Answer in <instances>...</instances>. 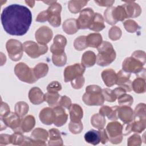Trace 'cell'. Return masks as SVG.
<instances>
[{"label": "cell", "instance_id": "21", "mask_svg": "<svg viewBox=\"0 0 146 146\" xmlns=\"http://www.w3.org/2000/svg\"><path fill=\"white\" fill-rule=\"evenodd\" d=\"M44 94L39 88L35 87L29 91V98L31 103L38 105L44 101Z\"/></svg>", "mask_w": 146, "mask_h": 146}, {"label": "cell", "instance_id": "22", "mask_svg": "<svg viewBox=\"0 0 146 146\" xmlns=\"http://www.w3.org/2000/svg\"><path fill=\"white\" fill-rule=\"evenodd\" d=\"M102 78L104 84L107 87H112L116 84L117 76L115 71L112 69H106L102 72Z\"/></svg>", "mask_w": 146, "mask_h": 146}, {"label": "cell", "instance_id": "45", "mask_svg": "<svg viewBox=\"0 0 146 146\" xmlns=\"http://www.w3.org/2000/svg\"><path fill=\"white\" fill-rule=\"evenodd\" d=\"M122 33L120 28L117 26L112 27L109 30V38L112 40H116L120 38Z\"/></svg>", "mask_w": 146, "mask_h": 146}, {"label": "cell", "instance_id": "30", "mask_svg": "<svg viewBox=\"0 0 146 146\" xmlns=\"http://www.w3.org/2000/svg\"><path fill=\"white\" fill-rule=\"evenodd\" d=\"M63 30L67 34H73L78 30L76 20L74 18H70L66 20L63 23Z\"/></svg>", "mask_w": 146, "mask_h": 146}, {"label": "cell", "instance_id": "20", "mask_svg": "<svg viewBox=\"0 0 146 146\" xmlns=\"http://www.w3.org/2000/svg\"><path fill=\"white\" fill-rule=\"evenodd\" d=\"M53 109L55 113V117L54 124L56 127H61L66 123L68 115L66 113L65 110L62 108V107L60 106H55Z\"/></svg>", "mask_w": 146, "mask_h": 146}, {"label": "cell", "instance_id": "29", "mask_svg": "<svg viewBox=\"0 0 146 146\" xmlns=\"http://www.w3.org/2000/svg\"><path fill=\"white\" fill-rule=\"evenodd\" d=\"M84 137L86 142L94 145L98 144L100 141V136L99 131L91 129L85 133Z\"/></svg>", "mask_w": 146, "mask_h": 146}, {"label": "cell", "instance_id": "23", "mask_svg": "<svg viewBox=\"0 0 146 146\" xmlns=\"http://www.w3.org/2000/svg\"><path fill=\"white\" fill-rule=\"evenodd\" d=\"M105 26L103 16L99 13H95L88 29L95 32H99L104 29Z\"/></svg>", "mask_w": 146, "mask_h": 146}, {"label": "cell", "instance_id": "50", "mask_svg": "<svg viewBox=\"0 0 146 146\" xmlns=\"http://www.w3.org/2000/svg\"><path fill=\"white\" fill-rule=\"evenodd\" d=\"M84 81L85 79L83 75L78 76L71 81V86L75 89H80L84 85Z\"/></svg>", "mask_w": 146, "mask_h": 146}, {"label": "cell", "instance_id": "54", "mask_svg": "<svg viewBox=\"0 0 146 146\" xmlns=\"http://www.w3.org/2000/svg\"><path fill=\"white\" fill-rule=\"evenodd\" d=\"M131 56H134L144 62H145V59H146L145 58V52H144L143 51H141V50L135 51L132 53Z\"/></svg>", "mask_w": 146, "mask_h": 146}, {"label": "cell", "instance_id": "37", "mask_svg": "<svg viewBox=\"0 0 146 146\" xmlns=\"http://www.w3.org/2000/svg\"><path fill=\"white\" fill-rule=\"evenodd\" d=\"M60 95L58 92H47L44 95V100L51 107H55L58 105V101Z\"/></svg>", "mask_w": 146, "mask_h": 146}, {"label": "cell", "instance_id": "51", "mask_svg": "<svg viewBox=\"0 0 146 146\" xmlns=\"http://www.w3.org/2000/svg\"><path fill=\"white\" fill-rule=\"evenodd\" d=\"M62 90L61 84L57 81L51 82L47 87V91L49 92H58Z\"/></svg>", "mask_w": 146, "mask_h": 146}, {"label": "cell", "instance_id": "52", "mask_svg": "<svg viewBox=\"0 0 146 146\" xmlns=\"http://www.w3.org/2000/svg\"><path fill=\"white\" fill-rule=\"evenodd\" d=\"M58 105L69 110L71 106L72 105L71 100L70 98H69L67 96H62V97H60V99L58 102Z\"/></svg>", "mask_w": 146, "mask_h": 146}, {"label": "cell", "instance_id": "33", "mask_svg": "<svg viewBox=\"0 0 146 146\" xmlns=\"http://www.w3.org/2000/svg\"><path fill=\"white\" fill-rule=\"evenodd\" d=\"M132 89L137 94L144 93L145 91V80L143 78H137L132 82Z\"/></svg>", "mask_w": 146, "mask_h": 146}, {"label": "cell", "instance_id": "28", "mask_svg": "<svg viewBox=\"0 0 146 146\" xmlns=\"http://www.w3.org/2000/svg\"><path fill=\"white\" fill-rule=\"evenodd\" d=\"M96 62V56L91 51H87L83 53L82 57V64L85 67L93 66Z\"/></svg>", "mask_w": 146, "mask_h": 146}, {"label": "cell", "instance_id": "4", "mask_svg": "<svg viewBox=\"0 0 146 146\" xmlns=\"http://www.w3.org/2000/svg\"><path fill=\"white\" fill-rule=\"evenodd\" d=\"M107 23L113 25L118 21H123L127 18L125 10L122 5L117 7H108L104 13Z\"/></svg>", "mask_w": 146, "mask_h": 146}, {"label": "cell", "instance_id": "12", "mask_svg": "<svg viewBox=\"0 0 146 146\" xmlns=\"http://www.w3.org/2000/svg\"><path fill=\"white\" fill-rule=\"evenodd\" d=\"M95 13L91 8H86L80 12L79 16L76 20V25L78 29H88L92 22Z\"/></svg>", "mask_w": 146, "mask_h": 146}, {"label": "cell", "instance_id": "42", "mask_svg": "<svg viewBox=\"0 0 146 146\" xmlns=\"http://www.w3.org/2000/svg\"><path fill=\"white\" fill-rule=\"evenodd\" d=\"M74 47L78 51H82L86 48L88 46L86 42V36H80L75 39L74 43Z\"/></svg>", "mask_w": 146, "mask_h": 146}, {"label": "cell", "instance_id": "2", "mask_svg": "<svg viewBox=\"0 0 146 146\" xmlns=\"http://www.w3.org/2000/svg\"><path fill=\"white\" fill-rule=\"evenodd\" d=\"M97 49L99 52L96 56V63L99 66H106L115 60L116 52L110 42L103 41Z\"/></svg>", "mask_w": 146, "mask_h": 146}, {"label": "cell", "instance_id": "32", "mask_svg": "<svg viewBox=\"0 0 146 146\" xmlns=\"http://www.w3.org/2000/svg\"><path fill=\"white\" fill-rule=\"evenodd\" d=\"M33 71L35 78L40 79L45 76L48 71V66L46 63H39L36 64L33 68Z\"/></svg>", "mask_w": 146, "mask_h": 146}, {"label": "cell", "instance_id": "6", "mask_svg": "<svg viewBox=\"0 0 146 146\" xmlns=\"http://www.w3.org/2000/svg\"><path fill=\"white\" fill-rule=\"evenodd\" d=\"M123 125L118 121L109 123L106 127V132L108 137V141L112 144L120 143L123 139Z\"/></svg>", "mask_w": 146, "mask_h": 146}, {"label": "cell", "instance_id": "59", "mask_svg": "<svg viewBox=\"0 0 146 146\" xmlns=\"http://www.w3.org/2000/svg\"><path fill=\"white\" fill-rule=\"evenodd\" d=\"M113 91V92L115 94V96H116V98H119L121 95H123L124 94H125V92H126V91L123 88H122L121 87H119L117 88H116Z\"/></svg>", "mask_w": 146, "mask_h": 146}, {"label": "cell", "instance_id": "48", "mask_svg": "<svg viewBox=\"0 0 146 146\" xmlns=\"http://www.w3.org/2000/svg\"><path fill=\"white\" fill-rule=\"evenodd\" d=\"M102 92L104 98V100L110 102H113L116 100V97L113 90L109 88H104L102 90Z\"/></svg>", "mask_w": 146, "mask_h": 146}, {"label": "cell", "instance_id": "34", "mask_svg": "<svg viewBox=\"0 0 146 146\" xmlns=\"http://www.w3.org/2000/svg\"><path fill=\"white\" fill-rule=\"evenodd\" d=\"M31 136L32 139L35 140L45 142L46 141H47L48 137V133L46 130L44 129L37 128L32 132Z\"/></svg>", "mask_w": 146, "mask_h": 146}, {"label": "cell", "instance_id": "31", "mask_svg": "<svg viewBox=\"0 0 146 146\" xmlns=\"http://www.w3.org/2000/svg\"><path fill=\"white\" fill-rule=\"evenodd\" d=\"M35 118L32 115H28L25 117L22 120L21 125V131L23 132H30L35 126Z\"/></svg>", "mask_w": 146, "mask_h": 146}, {"label": "cell", "instance_id": "18", "mask_svg": "<svg viewBox=\"0 0 146 146\" xmlns=\"http://www.w3.org/2000/svg\"><path fill=\"white\" fill-rule=\"evenodd\" d=\"M122 6L125 10L127 18L137 17L141 13L140 6L134 2L126 1L125 3Z\"/></svg>", "mask_w": 146, "mask_h": 146}, {"label": "cell", "instance_id": "60", "mask_svg": "<svg viewBox=\"0 0 146 146\" xmlns=\"http://www.w3.org/2000/svg\"><path fill=\"white\" fill-rule=\"evenodd\" d=\"M25 2L27 3L28 5L31 7H33L34 6V3H35L34 1H25Z\"/></svg>", "mask_w": 146, "mask_h": 146}, {"label": "cell", "instance_id": "56", "mask_svg": "<svg viewBox=\"0 0 146 146\" xmlns=\"http://www.w3.org/2000/svg\"><path fill=\"white\" fill-rule=\"evenodd\" d=\"M48 20V14L47 10H44L40 12L36 17V21L37 22H43Z\"/></svg>", "mask_w": 146, "mask_h": 146}, {"label": "cell", "instance_id": "39", "mask_svg": "<svg viewBox=\"0 0 146 146\" xmlns=\"http://www.w3.org/2000/svg\"><path fill=\"white\" fill-rule=\"evenodd\" d=\"M29 106L24 102H19L15 106V113L20 117H23L29 111Z\"/></svg>", "mask_w": 146, "mask_h": 146}, {"label": "cell", "instance_id": "19", "mask_svg": "<svg viewBox=\"0 0 146 146\" xmlns=\"http://www.w3.org/2000/svg\"><path fill=\"white\" fill-rule=\"evenodd\" d=\"M55 117V111L53 108L46 107L39 113V119L41 122L46 125H51L54 122Z\"/></svg>", "mask_w": 146, "mask_h": 146}, {"label": "cell", "instance_id": "35", "mask_svg": "<svg viewBox=\"0 0 146 146\" xmlns=\"http://www.w3.org/2000/svg\"><path fill=\"white\" fill-rule=\"evenodd\" d=\"M88 1H70L68 3L69 10L73 14H76L80 11L86 5Z\"/></svg>", "mask_w": 146, "mask_h": 146}, {"label": "cell", "instance_id": "36", "mask_svg": "<svg viewBox=\"0 0 146 146\" xmlns=\"http://www.w3.org/2000/svg\"><path fill=\"white\" fill-rule=\"evenodd\" d=\"M106 119L104 116L100 113L94 114L91 119V123L92 126L98 129H103L106 124Z\"/></svg>", "mask_w": 146, "mask_h": 146}, {"label": "cell", "instance_id": "13", "mask_svg": "<svg viewBox=\"0 0 146 146\" xmlns=\"http://www.w3.org/2000/svg\"><path fill=\"white\" fill-rule=\"evenodd\" d=\"M1 120L6 127H9L14 132H22L21 129L22 120L20 117L15 113L11 112L6 117H1Z\"/></svg>", "mask_w": 146, "mask_h": 146}, {"label": "cell", "instance_id": "7", "mask_svg": "<svg viewBox=\"0 0 146 146\" xmlns=\"http://www.w3.org/2000/svg\"><path fill=\"white\" fill-rule=\"evenodd\" d=\"M23 50L25 52L32 58H36L47 52L48 47L36 43L34 41H26L23 44Z\"/></svg>", "mask_w": 146, "mask_h": 146}, {"label": "cell", "instance_id": "1", "mask_svg": "<svg viewBox=\"0 0 146 146\" xmlns=\"http://www.w3.org/2000/svg\"><path fill=\"white\" fill-rule=\"evenodd\" d=\"M2 25L10 35L22 36L29 30L32 22V14L26 6L13 4L5 7L1 15Z\"/></svg>", "mask_w": 146, "mask_h": 146}, {"label": "cell", "instance_id": "10", "mask_svg": "<svg viewBox=\"0 0 146 146\" xmlns=\"http://www.w3.org/2000/svg\"><path fill=\"white\" fill-rule=\"evenodd\" d=\"M46 10L48 14L47 21H48L49 23L55 27L59 26L61 23V5L56 2L55 3L51 5Z\"/></svg>", "mask_w": 146, "mask_h": 146}, {"label": "cell", "instance_id": "26", "mask_svg": "<svg viewBox=\"0 0 146 146\" xmlns=\"http://www.w3.org/2000/svg\"><path fill=\"white\" fill-rule=\"evenodd\" d=\"M48 140L49 145H62L63 140L61 138V135L59 131L56 128H52L48 131Z\"/></svg>", "mask_w": 146, "mask_h": 146}, {"label": "cell", "instance_id": "43", "mask_svg": "<svg viewBox=\"0 0 146 146\" xmlns=\"http://www.w3.org/2000/svg\"><path fill=\"white\" fill-rule=\"evenodd\" d=\"M52 60L54 65L62 67L67 62V56L65 52L61 55H52Z\"/></svg>", "mask_w": 146, "mask_h": 146}, {"label": "cell", "instance_id": "27", "mask_svg": "<svg viewBox=\"0 0 146 146\" xmlns=\"http://www.w3.org/2000/svg\"><path fill=\"white\" fill-rule=\"evenodd\" d=\"M102 42V36L99 33H91L86 36V42L88 47L98 48Z\"/></svg>", "mask_w": 146, "mask_h": 146}, {"label": "cell", "instance_id": "40", "mask_svg": "<svg viewBox=\"0 0 146 146\" xmlns=\"http://www.w3.org/2000/svg\"><path fill=\"white\" fill-rule=\"evenodd\" d=\"M133 119H145V104H139L135 108L133 112Z\"/></svg>", "mask_w": 146, "mask_h": 146}, {"label": "cell", "instance_id": "41", "mask_svg": "<svg viewBox=\"0 0 146 146\" xmlns=\"http://www.w3.org/2000/svg\"><path fill=\"white\" fill-rule=\"evenodd\" d=\"M21 132H15L12 135H11V143L14 145H23L25 141L26 137L22 134Z\"/></svg>", "mask_w": 146, "mask_h": 146}, {"label": "cell", "instance_id": "38", "mask_svg": "<svg viewBox=\"0 0 146 146\" xmlns=\"http://www.w3.org/2000/svg\"><path fill=\"white\" fill-rule=\"evenodd\" d=\"M131 122V130L133 132L141 133L145 128V119H133Z\"/></svg>", "mask_w": 146, "mask_h": 146}, {"label": "cell", "instance_id": "17", "mask_svg": "<svg viewBox=\"0 0 146 146\" xmlns=\"http://www.w3.org/2000/svg\"><path fill=\"white\" fill-rule=\"evenodd\" d=\"M117 113V117L124 123H130L133 120V111L129 106H118Z\"/></svg>", "mask_w": 146, "mask_h": 146}, {"label": "cell", "instance_id": "16", "mask_svg": "<svg viewBox=\"0 0 146 146\" xmlns=\"http://www.w3.org/2000/svg\"><path fill=\"white\" fill-rule=\"evenodd\" d=\"M67 44L66 38L62 35H56L54 38L53 44L50 47L52 55H61L64 53V48Z\"/></svg>", "mask_w": 146, "mask_h": 146}, {"label": "cell", "instance_id": "55", "mask_svg": "<svg viewBox=\"0 0 146 146\" xmlns=\"http://www.w3.org/2000/svg\"><path fill=\"white\" fill-rule=\"evenodd\" d=\"M11 143V135L7 134H1L0 136V144L7 145Z\"/></svg>", "mask_w": 146, "mask_h": 146}, {"label": "cell", "instance_id": "5", "mask_svg": "<svg viewBox=\"0 0 146 146\" xmlns=\"http://www.w3.org/2000/svg\"><path fill=\"white\" fill-rule=\"evenodd\" d=\"M14 72L18 79L23 82L34 83L37 80L34 75L33 69L30 68L23 62L16 64L14 68Z\"/></svg>", "mask_w": 146, "mask_h": 146}, {"label": "cell", "instance_id": "14", "mask_svg": "<svg viewBox=\"0 0 146 146\" xmlns=\"http://www.w3.org/2000/svg\"><path fill=\"white\" fill-rule=\"evenodd\" d=\"M53 33L48 27L43 26L39 27L35 34V39L40 44L46 45L52 39Z\"/></svg>", "mask_w": 146, "mask_h": 146}, {"label": "cell", "instance_id": "57", "mask_svg": "<svg viewBox=\"0 0 146 146\" xmlns=\"http://www.w3.org/2000/svg\"><path fill=\"white\" fill-rule=\"evenodd\" d=\"M99 131L100 136V142L103 144L107 143V142L108 141V137L106 129L103 128V129H99Z\"/></svg>", "mask_w": 146, "mask_h": 146}, {"label": "cell", "instance_id": "11", "mask_svg": "<svg viewBox=\"0 0 146 146\" xmlns=\"http://www.w3.org/2000/svg\"><path fill=\"white\" fill-rule=\"evenodd\" d=\"M85 70V67L80 63H75L66 67L64 71V82L66 83L68 82L78 76L83 75Z\"/></svg>", "mask_w": 146, "mask_h": 146}, {"label": "cell", "instance_id": "8", "mask_svg": "<svg viewBox=\"0 0 146 146\" xmlns=\"http://www.w3.org/2000/svg\"><path fill=\"white\" fill-rule=\"evenodd\" d=\"M6 48L9 58L14 61L21 59L23 54V47L21 42L18 40L11 39L7 40Z\"/></svg>", "mask_w": 146, "mask_h": 146}, {"label": "cell", "instance_id": "47", "mask_svg": "<svg viewBox=\"0 0 146 146\" xmlns=\"http://www.w3.org/2000/svg\"><path fill=\"white\" fill-rule=\"evenodd\" d=\"M69 129L72 133L78 134L80 133L83 130V124L81 121L73 122L70 121L68 125Z\"/></svg>", "mask_w": 146, "mask_h": 146}, {"label": "cell", "instance_id": "15", "mask_svg": "<svg viewBox=\"0 0 146 146\" xmlns=\"http://www.w3.org/2000/svg\"><path fill=\"white\" fill-rule=\"evenodd\" d=\"M117 80L116 84L119 87L123 88L126 92H131L132 91V82L129 80L131 73L126 72L123 70H120L116 74Z\"/></svg>", "mask_w": 146, "mask_h": 146}, {"label": "cell", "instance_id": "46", "mask_svg": "<svg viewBox=\"0 0 146 146\" xmlns=\"http://www.w3.org/2000/svg\"><path fill=\"white\" fill-rule=\"evenodd\" d=\"M125 30L129 33H135L137 31L139 26L137 23L133 20L128 19L123 23Z\"/></svg>", "mask_w": 146, "mask_h": 146}, {"label": "cell", "instance_id": "24", "mask_svg": "<svg viewBox=\"0 0 146 146\" xmlns=\"http://www.w3.org/2000/svg\"><path fill=\"white\" fill-rule=\"evenodd\" d=\"M70 120L73 122L81 121L83 116V111L82 107L77 104H73L69 108Z\"/></svg>", "mask_w": 146, "mask_h": 146}, {"label": "cell", "instance_id": "53", "mask_svg": "<svg viewBox=\"0 0 146 146\" xmlns=\"http://www.w3.org/2000/svg\"><path fill=\"white\" fill-rule=\"evenodd\" d=\"M1 117H4L10 113V108L6 103L1 102Z\"/></svg>", "mask_w": 146, "mask_h": 146}, {"label": "cell", "instance_id": "25", "mask_svg": "<svg viewBox=\"0 0 146 146\" xmlns=\"http://www.w3.org/2000/svg\"><path fill=\"white\" fill-rule=\"evenodd\" d=\"M118 106H114L110 107L105 106L102 107L99 110V113L103 116H106L109 120H115L118 119L117 117V110Z\"/></svg>", "mask_w": 146, "mask_h": 146}, {"label": "cell", "instance_id": "49", "mask_svg": "<svg viewBox=\"0 0 146 146\" xmlns=\"http://www.w3.org/2000/svg\"><path fill=\"white\" fill-rule=\"evenodd\" d=\"M127 144L129 146H138L140 145L142 140L140 135L137 134H133L130 136L127 140Z\"/></svg>", "mask_w": 146, "mask_h": 146}, {"label": "cell", "instance_id": "58", "mask_svg": "<svg viewBox=\"0 0 146 146\" xmlns=\"http://www.w3.org/2000/svg\"><path fill=\"white\" fill-rule=\"evenodd\" d=\"M95 2L99 6L111 7L114 3L115 1H95Z\"/></svg>", "mask_w": 146, "mask_h": 146}, {"label": "cell", "instance_id": "44", "mask_svg": "<svg viewBox=\"0 0 146 146\" xmlns=\"http://www.w3.org/2000/svg\"><path fill=\"white\" fill-rule=\"evenodd\" d=\"M118 103L120 106H131L133 103V98L126 94H124L117 98Z\"/></svg>", "mask_w": 146, "mask_h": 146}, {"label": "cell", "instance_id": "9", "mask_svg": "<svg viewBox=\"0 0 146 146\" xmlns=\"http://www.w3.org/2000/svg\"><path fill=\"white\" fill-rule=\"evenodd\" d=\"M145 62H144L139 59L131 56L127 58L123 62V70L129 73L138 74L145 70L143 67Z\"/></svg>", "mask_w": 146, "mask_h": 146}, {"label": "cell", "instance_id": "3", "mask_svg": "<svg viewBox=\"0 0 146 146\" xmlns=\"http://www.w3.org/2000/svg\"><path fill=\"white\" fill-rule=\"evenodd\" d=\"M102 88L97 85H90L86 88L82 99L88 106H102L104 102Z\"/></svg>", "mask_w": 146, "mask_h": 146}]
</instances>
